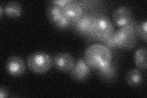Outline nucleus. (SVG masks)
<instances>
[{"label":"nucleus","mask_w":147,"mask_h":98,"mask_svg":"<svg viewBox=\"0 0 147 98\" xmlns=\"http://www.w3.org/2000/svg\"><path fill=\"white\" fill-rule=\"evenodd\" d=\"M84 59L90 68L98 70L112 62V53L105 45L95 43L87 47Z\"/></svg>","instance_id":"nucleus-1"},{"label":"nucleus","mask_w":147,"mask_h":98,"mask_svg":"<svg viewBox=\"0 0 147 98\" xmlns=\"http://www.w3.org/2000/svg\"><path fill=\"white\" fill-rule=\"evenodd\" d=\"M136 24H131L121 27L112 34L113 40L117 48L123 50H130L134 47L137 43V35L135 31Z\"/></svg>","instance_id":"nucleus-2"},{"label":"nucleus","mask_w":147,"mask_h":98,"mask_svg":"<svg viewBox=\"0 0 147 98\" xmlns=\"http://www.w3.org/2000/svg\"><path fill=\"white\" fill-rule=\"evenodd\" d=\"M27 64L32 72L37 74H43L51 69L53 58L47 53L38 51L29 55L27 59Z\"/></svg>","instance_id":"nucleus-3"},{"label":"nucleus","mask_w":147,"mask_h":98,"mask_svg":"<svg viewBox=\"0 0 147 98\" xmlns=\"http://www.w3.org/2000/svg\"><path fill=\"white\" fill-rule=\"evenodd\" d=\"M112 22L104 16L93 17V26L90 36L103 42L113 33Z\"/></svg>","instance_id":"nucleus-4"},{"label":"nucleus","mask_w":147,"mask_h":98,"mask_svg":"<svg viewBox=\"0 0 147 98\" xmlns=\"http://www.w3.org/2000/svg\"><path fill=\"white\" fill-rule=\"evenodd\" d=\"M47 16L50 21L57 28L65 29L69 26L71 22L64 16L63 9L56 4H50L47 9Z\"/></svg>","instance_id":"nucleus-5"},{"label":"nucleus","mask_w":147,"mask_h":98,"mask_svg":"<svg viewBox=\"0 0 147 98\" xmlns=\"http://www.w3.org/2000/svg\"><path fill=\"white\" fill-rule=\"evenodd\" d=\"M134 19L132 9L126 6L117 7L113 13L112 20L114 24L123 27L131 24Z\"/></svg>","instance_id":"nucleus-6"},{"label":"nucleus","mask_w":147,"mask_h":98,"mask_svg":"<svg viewBox=\"0 0 147 98\" xmlns=\"http://www.w3.org/2000/svg\"><path fill=\"white\" fill-rule=\"evenodd\" d=\"M53 64L58 71L67 72H70L74 67L76 62L71 54L62 52L55 56L53 59Z\"/></svg>","instance_id":"nucleus-7"},{"label":"nucleus","mask_w":147,"mask_h":98,"mask_svg":"<svg viewBox=\"0 0 147 98\" xmlns=\"http://www.w3.org/2000/svg\"><path fill=\"white\" fill-rule=\"evenodd\" d=\"M5 67L8 74L14 77L23 75L26 71V65L24 60L17 56L9 57L6 61Z\"/></svg>","instance_id":"nucleus-8"},{"label":"nucleus","mask_w":147,"mask_h":98,"mask_svg":"<svg viewBox=\"0 0 147 98\" xmlns=\"http://www.w3.org/2000/svg\"><path fill=\"white\" fill-rule=\"evenodd\" d=\"M91 73V68L86 63L84 59L80 58L77 61L74 68L70 71V77L78 82L85 81Z\"/></svg>","instance_id":"nucleus-9"},{"label":"nucleus","mask_w":147,"mask_h":98,"mask_svg":"<svg viewBox=\"0 0 147 98\" xmlns=\"http://www.w3.org/2000/svg\"><path fill=\"white\" fill-rule=\"evenodd\" d=\"M64 16L70 22L76 23L84 16V9L79 4L72 1L62 8Z\"/></svg>","instance_id":"nucleus-10"},{"label":"nucleus","mask_w":147,"mask_h":98,"mask_svg":"<svg viewBox=\"0 0 147 98\" xmlns=\"http://www.w3.org/2000/svg\"><path fill=\"white\" fill-rule=\"evenodd\" d=\"M93 17L84 15L75 23V28L80 34L90 36L93 26Z\"/></svg>","instance_id":"nucleus-11"},{"label":"nucleus","mask_w":147,"mask_h":98,"mask_svg":"<svg viewBox=\"0 0 147 98\" xmlns=\"http://www.w3.org/2000/svg\"><path fill=\"white\" fill-rule=\"evenodd\" d=\"M99 77L105 82H112L117 75V65L114 62L109 63L105 66L96 70Z\"/></svg>","instance_id":"nucleus-12"},{"label":"nucleus","mask_w":147,"mask_h":98,"mask_svg":"<svg viewBox=\"0 0 147 98\" xmlns=\"http://www.w3.org/2000/svg\"><path fill=\"white\" fill-rule=\"evenodd\" d=\"M126 81L131 87H138L143 84L144 76L139 69H131L126 74Z\"/></svg>","instance_id":"nucleus-13"},{"label":"nucleus","mask_w":147,"mask_h":98,"mask_svg":"<svg viewBox=\"0 0 147 98\" xmlns=\"http://www.w3.org/2000/svg\"><path fill=\"white\" fill-rule=\"evenodd\" d=\"M3 9L4 12L9 17L17 18L22 14V7L20 4L16 1L8 2Z\"/></svg>","instance_id":"nucleus-14"},{"label":"nucleus","mask_w":147,"mask_h":98,"mask_svg":"<svg viewBox=\"0 0 147 98\" xmlns=\"http://www.w3.org/2000/svg\"><path fill=\"white\" fill-rule=\"evenodd\" d=\"M147 51L146 48H140L136 50L134 56V63L139 69L146 70V69Z\"/></svg>","instance_id":"nucleus-15"},{"label":"nucleus","mask_w":147,"mask_h":98,"mask_svg":"<svg viewBox=\"0 0 147 98\" xmlns=\"http://www.w3.org/2000/svg\"><path fill=\"white\" fill-rule=\"evenodd\" d=\"M135 31L137 36H139L146 43L147 39V22L145 20L139 24H137L135 27Z\"/></svg>","instance_id":"nucleus-16"},{"label":"nucleus","mask_w":147,"mask_h":98,"mask_svg":"<svg viewBox=\"0 0 147 98\" xmlns=\"http://www.w3.org/2000/svg\"><path fill=\"white\" fill-rule=\"evenodd\" d=\"M71 1V0H57V1H52V3L56 4V5L63 8L67 4L69 3Z\"/></svg>","instance_id":"nucleus-17"},{"label":"nucleus","mask_w":147,"mask_h":98,"mask_svg":"<svg viewBox=\"0 0 147 98\" xmlns=\"http://www.w3.org/2000/svg\"><path fill=\"white\" fill-rule=\"evenodd\" d=\"M9 95V92L5 87H1L0 88V97L4 98L7 97Z\"/></svg>","instance_id":"nucleus-18"},{"label":"nucleus","mask_w":147,"mask_h":98,"mask_svg":"<svg viewBox=\"0 0 147 98\" xmlns=\"http://www.w3.org/2000/svg\"><path fill=\"white\" fill-rule=\"evenodd\" d=\"M3 11H4V9L3 8V6H0V16H1V18H2V16H3Z\"/></svg>","instance_id":"nucleus-19"}]
</instances>
